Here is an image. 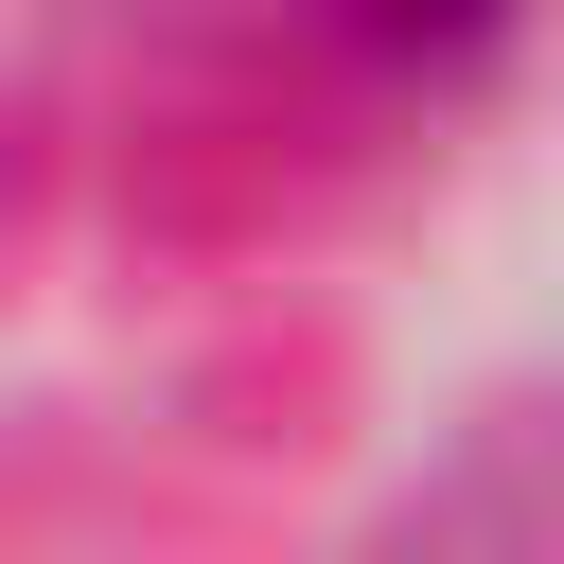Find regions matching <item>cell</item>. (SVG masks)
I'll return each instance as SVG.
<instances>
[{
    "label": "cell",
    "mask_w": 564,
    "mask_h": 564,
    "mask_svg": "<svg viewBox=\"0 0 564 564\" xmlns=\"http://www.w3.org/2000/svg\"><path fill=\"white\" fill-rule=\"evenodd\" d=\"M370 18H405V35H458V18H494V0H370Z\"/></svg>",
    "instance_id": "1"
}]
</instances>
